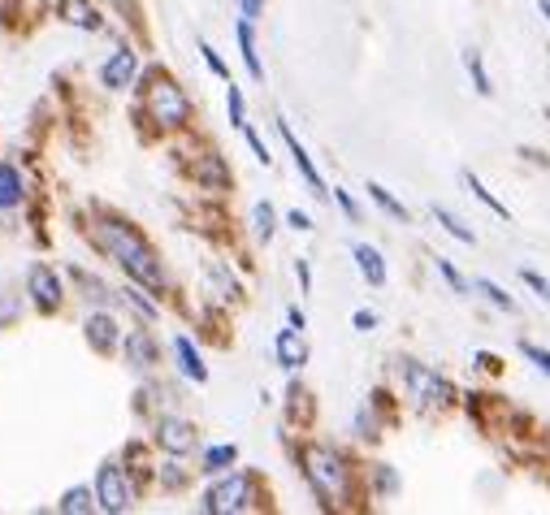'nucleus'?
I'll list each match as a JSON object with an SVG mask.
<instances>
[{
  "label": "nucleus",
  "mask_w": 550,
  "mask_h": 515,
  "mask_svg": "<svg viewBox=\"0 0 550 515\" xmlns=\"http://www.w3.org/2000/svg\"><path fill=\"white\" fill-rule=\"evenodd\" d=\"M434 217H438V226L447 230V234H455V239H460V243H477V234L468 230V226H464V221L455 217V213H447V208H442V204H434Z\"/></svg>",
  "instance_id": "5701e85b"
},
{
  "label": "nucleus",
  "mask_w": 550,
  "mask_h": 515,
  "mask_svg": "<svg viewBox=\"0 0 550 515\" xmlns=\"http://www.w3.org/2000/svg\"><path fill=\"white\" fill-rule=\"evenodd\" d=\"M243 135H247V143H252L256 161H260V165H269V161H273V156H269V148H265V139H260V135H256V130H252V126H243Z\"/></svg>",
  "instance_id": "72a5a7b5"
},
{
  "label": "nucleus",
  "mask_w": 550,
  "mask_h": 515,
  "mask_svg": "<svg viewBox=\"0 0 550 515\" xmlns=\"http://www.w3.org/2000/svg\"><path fill=\"white\" fill-rule=\"evenodd\" d=\"M239 9H243V18H247V22H256V18H260V9H265V0H239Z\"/></svg>",
  "instance_id": "c9c22d12"
},
{
  "label": "nucleus",
  "mask_w": 550,
  "mask_h": 515,
  "mask_svg": "<svg viewBox=\"0 0 550 515\" xmlns=\"http://www.w3.org/2000/svg\"><path fill=\"white\" fill-rule=\"evenodd\" d=\"M477 290H481V295H486V299L494 303V308H503V312H516V299L507 295L503 286H494V282H477Z\"/></svg>",
  "instance_id": "bb28decb"
},
{
  "label": "nucleus",
  "mask_w": 550,
  "mask_h": 515,
  "mask_svg": "<svg viewBox=\"0 0 550 515\" xmlns=\"http://www.w3.org/2000/svg\"><path fill=\"white\" fill-rule=\"evenodd\" d=\"M247 507H252V477H243V472L217 481L213 490L204 494V511L208 515H230V511H247Z\"/></svg>",
  "instance_id": "20e7f679"
},
{
  "label": "nucleus",
  "mask_w": 550,
  "mask_h": 515,
  "mask_svg": "<svg viewBox=\"0 0 550 515\" xmlns=\"http://www.w3.org/2000/svg\"><path fill=\"white\" fill-rule=\"evenodd\" d=\"M148 113H152L156 126L178 130V126H187V117H191V100L182 96V87L174 83V78L152 74L148 78Z\"/></svg>",
  "instance_id": "7ed1b4c3"
},
{
  "label": "nucleus",
  "mask_w": 550,
  "mask_h": 515,
  "mask_svg": "<svg viewBox=\"0 0 550 515\" xmlns=\"http://www.w3.org/2000/svg\"><path fill=\"white\" fill-rule=\"evenodd\" d=\"M57 5H61V18L78 26V31H100V13L87 0H57Z\"/></svg>",
  "instance_id": "4468645a"
},
{
  "label": "nucleus",
  "mask_w": 550,
  "mask_h": 515,
  "mask_svg": "<svg viewBox=\"0 0 550 515\" xmlns=\"http://www.w3.org/2000/svg\"><path fill=\"white\" fill-rule=\"evenodd\" d=\"M152 360H156L152 338L143 334V329H135V334H126V364H130V368H152Z\"/></svg>",
  "instance_id": "dca6fc26"
},
{
  "label": "nucleus",
  "mask_w": 550,
  "mask_h": 515,
  "mask_svg": "<svg viewBox=\"0 0 550 515\" xmlns=\"http://www.w3.org/2000/svg\"><path fill=\"white\" fill-rule=\"evenodd\" d=\"M273 347H278V364H282V368H304V364H308V342L299 338V329H295V325H291V329H282Z\"/></svg>",
  "instance_id": "9b49d317"
},
{
  "label": "nucleus",
  "mask_w": 550,
  "mask_h": 515,
  "mask_svg": "<svg viewBox=\"0 0 550 515\" xmlns=\"http://www.w3.org/2000/svg\"><path fill=\"white\" fill-rule=\"evenodd\" d=\"M57 507H61L65 515H87V511H91V490H87V485H78V490L65 494Z\"/></svg>",
  "instance_id": "b1692460"
},
{
  "label": "nucleus",
  "mask_w": 550,
  "mask_h": 515,
  "mask_svg": "<svg viewBox=\"0 0 550 515\" xmlns=\"http://www.w3.org/2000/svg\"><path fill=\"white\" fill-rule=\"evenodd\" d=\"M87 342H91L96 351H113V347H117V321H113V316L91 312V316H87Z\"/></svg>",
  "instance_id": "f8f14e48"
},
{
  "label": "nucleus",
  "mask_w": 550,
  "mask_h": 515,
  "mask_svg": "<svg viewBox=\"0 0 550 515\" xmlns=\"http://www.w3.org/2000/svg\"><path fill=\"white\" fill-rule=\"evenodd\" d=\"M304 464H308L312 490H317V498H325V507H343L351 490V468L343 464V455H334L330 446H312Z\"/></svg>",
  "instance_id": "f03ea898"
},
{
  "label": "nucleus",
  "mask_w": 550,
  "mask_h": 515,
  "mask_svg": "<svg viewBox=\"0 0 550 515\" xmlns=\"http://www.w3.org/2000/svg\"><path fill=\"white\" fill-rule=\"evenodd\" d=\"M239 52H243V65H247V74L256 78V83H265V65H260V57H256V39H252V22H239Z\"/></svg>",
  "instance_id": "f3484780"
},
{
  "label": "nucleus",
  "mask_w": 550,
  "mask_h": 515,
  "mask_svg": "<svg viewBox=\"0 0 550 515\" xmlns=\"http://www.w3.org/2000/svg\"><path fill=\"white\" fill-rule=\"evenodd\" d=\"M356 264H360V273H364V282L369 286H386V260H382L377 247L356 243Z\"/></svg>",
  "instance_id": "ddd939ff"
},
{
  "label": "nucleus",
  "mask_w": 550,
  "mask_h": 515,
  "mask_svg": "<svg viewBox=\"0 0 550 515\" xmlns=\"http://www.w3.org/2000/svg\"><path fill=\"white\" fill-rule=\"evenodd\" d=\"M200 52H204L208 70H213L217 78H226V83H230V70H226V61H221V57H217V48H213V44H200Z\"/></svg>",
  "instance_id": "7c9ffc66"
},
{
  "label": "nucleus",
  "mask_w": 550,
  "mask_h": 515,
  "mask_svg": "<svg viewBox=\"0 0 550 515\" xmlns=\"http://www.w3.org/2000/svg\"><path fill=\"white\" fill-rule=\"evenodd\" d=\"M464 187H468V191H473V195H477V200H481V204H486V208H490V213H494V217H499V221H512V213H507V204H499V200H494V191H490V187H486V182H481V178L473 174V169H464Z\"/></svg>",
  "instance_id": "6ab92c4d"
},
{
  "label": "nucleus",
  "mask_w": 550,
  "mask_h": 515,
  "mask_svg": "<svg viewBox=\"0 0 550 515\" xmlns=\"http://www.w3.org/2000/svg\"><path fill=\"white\" fill-rule=\"evenodd\" d=\"M113 5H117V9H126L130 18H135V13H139V9H135V0H113Z\"/></svg>",
  "instance_id": "a19ab883"
},
{
  "label": "nucleus",
  "mask_w": 550,
  "mask_h": 515,
  "mask_svg": "<svg viewBox=\"0 0 550 515\" xmlns=\"http://www.w3.org/2000/svg\"><path fill=\"white\" fill-rule=\"evenodd\" d=\"M226 109H230V126L243 130V126H247V122H243V91L234 87V83L226 87Z\"/></svg>",
  "instance_id": "cd10ccee"
},
{
  "label": "nucleus",
  "mask_w": 550,
  "mask_h": 515,
  "mask_svg": "<svg viewBox=\"0 0 550 515\" xmlns=\"http://www.w3.org/2000/svg\"><path fill=\"white\" fill-rule=\"evenodd\" d=\"M520 277H525V286H529V290H538V295L550 303V282H546L542 273H533V269H520Z\"/></svg>",
  "instance_id": "473e14b6"
},
{
  "label": "nucleus",
  "mask_w": 550,
  "mask_h": 515,
  "mask_svg": "<svg viewBox=\"0 0 550 515\" xmlns=\"http://www.w3.org/2000/svg\"><path fill=\"white\" fill-rule=\"evenodd\" d=\"M334 200H338V208H343V213H347L351 221H356V217H360V208H356V200H351V195H347V191H334Z\"/></svg>",
  "instance_id": "f704fd0d"
},
{
  "label": "nucleus",
  "mask_w": 550,
  "mask_h": 515,
  "mask_svg": "<svg viewBox=\"0 0 550 515\" xmlns=\"http://www.w3.org/2000/svg\"><path fill=\"white\" fill-rule=\"evenodd\" d=\"M156 442H161L169 455H187L191 446H195V429L187 425V420H174V416H165L161 425H156Z\"/></svg>",
  "instance_id": "9d476101"
},
{
  "label": "nucleus",
  "mask_w": 550,
  "mask_h": 515,
  "mask_svg": "<svg viewBox=\"0 0 550 515\" xmlns=\"http://www.w3.org/2000/svg\"><path fill=\"white\" fill-rule=\"evenodd\" d=\"M377 485H382V490H395V472H386V464L377 472Z\"/></svg>",
  "instance_id": "ea45409f"
},
{
  "label": "nucleus",
  "mask_w": 550,
  "mask_h": 515,
  "mask_svg": "<svg viewBox=\"0 0 550 515\" xmlns=\"http://www.w3.org/2000/svg\"><path fill=\"white\" fill-rule=\"evenodd\" d=\"M126 299H130V303H135V308H139L143 316H148V321H152V316H156V312H161V308H156V303H152L148 295H143V286H126Z\"/></svg>",
  "instance_id": "c756f323"
},
{
  "label": "nucleus",
  "mask_w": 550,
  "mask_h": 515,
  "mask_svg": "<svg viewBox=\"0 0 550 515\" xmlns=\"http://www.w3.org/2000/svg\"><path fill=\"white\" fill-rule=\"evenodd\" d=\"M195 182H204L208 191H226L230 174H226V165H221V156H200V165H195Z\"/></svg>",
  "instance_id": "2eb2a0df"
},
{
  "label": "nucleus",
  "mask_w": 550,
  "mask_h": 515,
  "mask_svg": "<svg viewBox=\"0 0 550 515\" xmlns=\"http://www.w3.org/2000/svg\"><path fill=\"white\" fill-rule=\"evenodd\" d=\"M278 135H282L286 148H291V156H295V169H299V174H304V182L312 187V195H330V191H325V182H321V174H317V165H312V156L304 152V143L295 139V130L286 126V122H278Z\"/></svg>",
  "instance_id": "0eeeda50"
},
{
  "label": "nucleus",
  "mask_w": 550,
  "mask_h": 515,
  "mask_svg": "<svg viewBox=\"0 0 550 515\" xmlns=\"http://www.w3.org/2000/svg\"><path fill=\"white\" fill-rule=\"evenodd\" d=\"M22 204V174L13 165H0V208Z\"/></svg>",
  "instance_id": "aec40b11"
},
{
  "label": "nucleus",
  "mask_w": 550,
  "mask_h": 515,
  "mask_svg": "<svg viewBox=\"0 0 550 515\" xmlns=\"http://www.w3.org/2000/svg\"><path fill=\"white\" fill-rule=\"evenodd\" d=\"M538 9H542V18L550 22V0H538Z\"/></svg>",
  "instance_id": "79ce46f5"
},
{
  "label": "nucleus",
  "mask_w": 550,
  "mask_h": 515,
  "mask_svg": "<svg viewBox=\"0 0 550 515\" xmlns=\"http://www.w3.org/2000/svg\"><path fill=\"white\" fill-rule=\"evenodd\" d=\"M403 373H408V386H412V394H416V403H421V407H447L455 399L451 381H442L438 373H429V368L408 364Z\"/></svg>",
  "instance_id": "39448f33"
},
{
  "label": "nucleus",
  "mask_w": 550,
  "mask_h": 515,
  "mask_svg": "<svg viewBox=\"0 0 550 515\" xmlns=\"http://www.w3.org/2000/svg\"><path fill=\"white\" fill-rule=\"evenodd\" d=\"M252 226H256V239L260 243L273 239V204H256L252 208Z\"/></svg>",
  "instance_id": "a878e982"
},
{
  "label": "nucleus",
  "mask_w": 550,
  "mask_h": 515,
  "mask_svg": "<svg viewBox=\"0 0 550 515\" xmlns=\"http://www.w3.org/2000/svg\"><path fill=\"white\" fill-rule=\"evenodd\" d=\"M295 277H299V286H304V290H312V269H308V260L295 264Z\"/></svg>",
  "instance_id": "4c0bfd02"
},
{
  "label": "nucleus",
  "mask_w": 550,
  "mask_h": 515,
  "mask_svg": "<svg viewBox=\"0 0 550 515\" xmlns=\"http://www.w3.org/2000/svg\"><path fill=\"white\" fill-rule=\"evenodd\" d=\"M286 221H291V226H295V230H312V221H308V213H299V208H295V213H286Z\"/></svg>",
  "instance_id": "58836bf2"
},
{
  "label": "nucleus",
  "mask_w": 550,
  "mask_h": 515,
  "mask_svg": "<svg viewBox=\"0 0 550 515\" xmlns=\"http://www.w3.org/2000/svg\"><path fill=\"white\" fill-rule=\"evenodd\" d=\"M369 195H373V204L382 208V213H390L395 221H412V213H408V208H403V204L395 200V195H390V191L382 187V182H369Z\"/></svg>",
  "instance_id": "412c9836"
},
{
  "label": "nucleus",
  "mask_w": 550,
  "mask_h": 515,
  "mask_svg": "<svg viewBox=\"0 0 550 515\" xmlns=\"http://www.w3.org/2000/svg\"><path fill=\"white\" fill-rule=\"evenodd\" d=\"M135 70H139V57H135V52H130V48H117L113 57L104 61L100 78H104V87H109V91H122V87H130Z\"/></svg>",
  "instance_id": "1a4fd4ad"
},
{
  "label": "nucleus",
  "mask_w": 550,
  "mask_h": 515,
  "mask_svg": "<svg viewBox=\"0 0 550 515\" xmlns=\"http://www.w3.org/2000/svg\"><path fill=\"white\" fill-rule=\"evenodd\" d=\"M26 286H31V295L44 312H52L61 303V282H57V273H52L48 264H35V269L26 273Z\"/></svg>",
  "instance_id": "6e6552de"
},
{
  "label": "nucleus",
  "mask_w": 550,
  "mask_h": 515,
  "mask_svg": "<svg viewBox=\"0 0 550 515\" xmlns=\"http://www.w3.org/2000/svg\"><path fill=\"white\" fill-rule=\"evenodd\" d=\"M351 325H356V329H364V334H369V329L377 325V316H373V312H364V308H360L356 316H351Z\"/></svg>",
  "instance_id": "e433bc0d"
},
{
  "label": "nucleus",
  "mask_w": 550,
  "mask_h": 515,
  "mask_svg": "<svg viewBox=\"0 0 550 515\" xmlns=\"http://www.w3.org/2000/svg\"><path fill=\"white\" fill-rule=\"evenodd\" d=\"M91 239H96L100 252H109L117 264H122L139 286H152V290L165 286V273H161V264H156L152 247L130 226H122V221H96V226H91Z\"/></svg>",
  "instance_id": "f257e3e1"
},
{
  "label": "nucleus",
  "mask_w": 550,
  "mask_h": 515,
  "mask_svg": "<svg viewBox=\"0 0 550 515\" xmlns=\"http://www.w3.org/2000/svg\"><path fill=\"white\" fill-rule=\"evenodd\" d=\"M174 355H178L182 373H187L191 381H208V368H204V360H200V351L191 347V338H174Z\"/></svg>",
  "instance_id": "a211bd4d"
},
{
  "label": "nucleus",
  "mask_w": 550,
  "mask_h": 515,
  "mask_svg": "<svg viewBox=\"0 0 550 515\" xmlns=\"http://www.w3.org/2000/svg\"><path fill=\"white\" fill-rule=\"evenodd\" d=\"M464 65H468V78H473V91H477V96H490V74H486V65H481V52L477 48H468L464 52Z\"/></svg>",
  "instance_id": "4be33fe9"
},
{
  "label": "nucleus",
  "mask_w": 550,
  "mask_h": 515,
  "mask_svg": "<svg viewBox=\"0 0 550 515\" xmlns=\"http://www.w3.org/2000/svg\"><path fill=\"white\" fill-rule=\"evenodd\" d=\"M438 273H442V277H447V286L455 290V295H464V290H468V282H464V277H460V269H455V264H451V260H442V256H438Z\"/></svg>",
  "instance_id": "c85d7f7f"
},
{
  "label": "nucleus",
  "mask_w": 550,
  "mask_h": 515,
  "mask_svg": "<svg viewBox=\"0 0 550 515\" xmlns=\"http://www.w3.org/2000/svg\"><path fill=\"white\" fill-rule=\"evenodd\" d=\"M234 459H239V451H234V446H213V451L204 455V472H226Z\"/></svg>",
  "instance_id": "393cba45"
},
{
  "label": "nucleus",
  "mask_w": 550,
  "mask_h": 515,
  "mask_svg": "<svg viewBox=\"0 0 550 515\" xmlns=\"http://www.w3.org/2000/svg\"><path fill=\"white\" fill-rule=\"evenodd\" d=\"M520 351H525V360H533L542 368V373L550 377V351H542V347H533V342H520Z\"/></svg>",
  "instance_id": "2f4dec72"
},
{
  "label": "nucleus",
  "mask_w": 550,
  "mask_h": 515,
  "mask_svg": "<svg viewBox=\"0 0 550 515\" xmlns=\"http://www.w3.org/2000/svg\"><path fill=\"white\" fill-rule=\"evenodd\" d=\"M130 481H126V472L117 468V464H104L100 468V477H96V503L104 507V511H126L130 507Z\"/></svg>",
  "instance_id": "423d86ee"
}]
</instances>
